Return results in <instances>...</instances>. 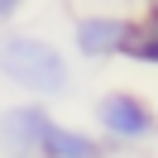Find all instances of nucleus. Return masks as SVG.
I'll return each mask as SVG.
<instances>
[{
	"instance_id": "20e7f679",
	"label": "nucleus",
	"mask_w": 158,
	"mask_h": 158,
	"mask_svg": "<svg viewBox=\"0 0 158 158\" xmlns=\"http://www.w3.org/2000/svg\"><path fill=\"white\" fill-rule=\"evenodd\" d=\"M129 15H110V10H96V15H77V24H72V48H77V58L86 62H106V58H120V48H125L129 39Z\"/></svg>"
},
{
	"instance_id": "0eeeda50",
	"label": "nucleus",
	"mask_w": 158,
	"mask_h": 158,
	"mask_svg": "<svg viewBox=\"0 0 158 158\" xmlns=\"http://www.w3.org/2000/svg\"><path fill=\"white\" fill-rule=\"evenodd\" d=\"M24 5H29V0H0V24H10L15 15L24 10Z\"/></svg>"
},
{
	"instance_id": "f257e3e1",
	"label": "nucleus",
	"mask_w": 158,
	"mask_h": 158,
	"mask_svg": "<svg viewBox=\"0 0 158 158\" xmlns=\"http://www.w3.org/2000/svg\"><path fill=\"white\" fill-rule=\"evenodd\" d=\"M0 77L15 91L34 101H62L72 96V62L53 39L29 29H10L0 34Z\"/></svg>"
},
{
	"instance_id": "f03ea898",
	"label": "nucleus",
	"mask_w": 158,
	"mask_h": 158,
	"mask_svg": "<svg viewBox=\"0 0 158 158\" xmlns=\"http://www.w3.org/2000/svg\"><path fill=\"white\" fill-rule=\"evenodd\" d=\"M91 115H96V129L110 144H148V139H158V110L134 91H101Z\"/></svg>"
},
{
	"instance_id": "7ed1b4c3",
	"label": "nucleus",
	"mask_w": 158,
	"mask_h": 158,
	"mask_svg": "<svg viewBox=\"0 0 158 158\" xmlns=\"http://www.w3.org/2000/svg\"><path fill=\"white\" fill-rule=\"evenodd\" d=\"M48 120H53L48 101L29 96V101H19V106H5L0 110V158H34Z\"/></svg>"
},
{
	"instance_id": "39448f33",
	"label": "nucleus",
	"mask_w": 158,
	"mask_h": 158,
	"mask_svg": "<svg viewBox=\"0 0 158 158\" xmlns=\"http://www.w3.org/2000/svg\"><path fill=\"white\" fill-rule=\"evenodd\" d=\"M34 158H106V144H101L96 134H86V129H77V125L48 120Z\"/></svg>"
},
{
	"instance_id": "423d86ee",
	"label": "nucleus",
	"mask_w": 158,
	"mask_h": 158,
	"mask_svg": "<svg viewBox=\"0 0 158 158\" xmlns=\"http://www.w3.org/2000/svg\"><path fill=\"white\" fill-rule=\"evenodd\" d=\"M120 58H129V62H148V67H158V39H148V34H139L134 24H129V39H125V48H120Z\"/></svg>"
}]
</instances>
